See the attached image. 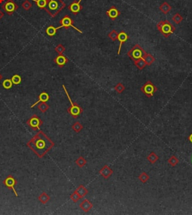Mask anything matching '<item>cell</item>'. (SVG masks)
I'll return each mask as SVG.
<instances>
[{
    "label": "cell",
    "instance_id": "obj_1",
    "mask_svg": "<svg viewBox=\"0 0 192 215\" xmlns=\"http://www.w3.org/2000/svg\"><path fill=\"white\" fill-rule=\"evenodd\" d=\"M54 145L55 143L41 130L27 142V146L40 158L45 156Z\"/></svg>",
    "mask_w": 192,
    "mask_h": 215
},
{
    "label": "cell",
    "instance_id": "obj_2",
    "mask_svg": "<svg viewBox=\"0 0 192 215\" xmlns=\"http://www.w3.org/2000/svg\"><path fill=\"white\" fill-rule=\"evenodd\" d=\"M66 5L62 0H50L44 9L52 17H55Z\"/></svg>",
    "mask_w": 192,
    "mask_h": 215
},
{
    "label": "cell",
    "instance_id": "obj_3",
    "mask_svg": "<svg viewBox=\"0 0 192 215\" xmlns=\"http://www.w3.org/2000/svg\"><path fill=\"white\" fill-rule=\"evenodd\" d=\"M158 30L163 35L164 38H168L176 30V28L168 20H162L157 24Z\"/></svg>",
    "mask_w": 192,
    "mask_h": 215
},
{
    "label": "cell",
    "instance_id": "obj_4",
    "mask_svg": "<svg viewBox=\"0 0 192 215\" xmlns=\"http://www.w3.org/2000/svg\"><path fill=\"white\" fill-rule=\"evenodd\" d=\"M62 88H63L64 91H65V94H66V96H67L68 99H69V102H70V103H71V107H69L67 110L68 112H69V113L70 114L72 117H74V118H77V117H78L80 114L82 113L83 111H84V110H83V108L81 107H80L77 103H74V102L72 101L70 95H69L67 89H66V88H65V85H62Z\"/></svg>",
    "mask_w": 192,
    "mask_h": 215
},
{
    "label": "cell",
    "instance_id": "obj_5",
    "mask_svg": "<svg viewBox=\"0 0 192 215\" xmlns=\"http://www.w3.org/2000/svg\"><path fill=\"white\" fill-rule=\"evenodd\" d=\"M145 50L140 47L139 44H136L132 47L131 50L128 52L127 56L131 58L133 61L138 59V58H143Z\"/></svg>",
    "mask_w": 192,
    "mask_h": 215
},
{
    "label": "cell",
    "instance_id": "obj_6",
    "mask_svg": "<svg viewBox=\"0 0 192 215\" xmlns=\"http://www.w3.org/2000/svg\"><path fill=\"white\" fill-rule=\"evenodd\" d=\"M158 88L151 81H147L141 88L140 91L146 96L147 98H151L157 92Z\"/></svg>",
    "mask_w": 192,
    "mask_h": 215
},
{
    "label": "cell",
    "instance_id": "obj_7",
    "mask_svg": "<svg viewBox=\"0 0 192 215\" xmlns=\"http://www.w3.org/2000/svg\"><path fill=\"white\" fill-rule=\"evenodd\" d=\"M2 9L6 12L7 14L12 15L19 9V6L14 0H7L6 2L2 4Z\"/></svg>",
    "mask_w": 192,
    "mask_h": 215
},
{
    "label": "cell",
    "instance_id": "obj_8",
    "mask_svg": "<svg viewBox=\"0 0 192 215\" xmlns=\"http://www.w3.org/2000/svg\"><path fill=\"white\" fill-rule=\"evenodd\" d=\"M26 124L31 129L35 131H38L43 124V122L38 115H33L29 120H27Z\"/></svg>",
    "mask_w": 192,
    "mask_h": 215
},
{
    "label": "cell",
    "instance_id": "obj_9",
    "mask_svg": "<svg viewBox=\"0 0 192 215\" xmlns=\"http://www.w3.org/2000/svg\"><path fill=\"white\" fill-rule=\"evenodd\" d=\"M59 23L61 24V28H69V27H72L73 28H74L76 31H77L78 32L82 34L83 32L81 30H80L79 28H77V27H75L74 26V21L69 15H65V17H62V19L59 21Z\"/></svg>",
    "mask_w": 192,
    "mask_h": 215
},
{
    "label": "cell",
    "instance_id": "obj_10",
    "mask_svg": "<svg viewBox=\"0 0 192 215\" xmlns=\"http://www.w3.org/2000/svg\"><path fill=\"white\" fill-rule=\"evenodd\" d=\"M3 184L7 188H9V190H13V192L14 193L16 196L18 197V194L16 192L15 188H14L15 185L17 184V181H16V179L12 175H9V176L7 177L6 179L3 181Z\"/></svg>",
    "mask_w": 192,
    "mask_h": 215
},
{
    "label": "cell",
    "instance_id": "obj_11",
    "mask_svg": "<svg viewBox=\"0 0 192 215\" xmlns=\"http://www.w3.org/2000/svg\"><path fill=\"white\" fill-rule=\"evenodd\" d=\"M82 0H78V1H74L73 2L70 4L69 6V9L72 14H77L80 11L83 9V6L80 5Z\"/></svg>",
    "mask_w": 192,
    "mask_h": 215
},
{
    "label": "cell",
    "instance_id": "obj_12",
    "mask_svg": "<svg viewBox=\"0 0 192 215\" xmlns=\"http://www.w3.org/2000/svg\"><path fill=\"white\" fill-rule=\"evenodd\" d=\"M120 14L121 12L115 6H111V8L106 12L107 17L112 20H115L116 19L118 18L119 16L120 15Z\"/></svg>",
    "mask_w": 192,
    "mask_h": 215
},
{
    "label": "cell",
    "instance_id": "obj_13",
    "mask_svg": "<svg viewBox=\"0 0 192 215\" xmlns=\"http://www.w3.org/2000/svg\"><path fill=\"white\" fill-rule=\"evenodd\" d=\"M113 169L107 165L104 166V167L101 169L100 171H99V174H100L104 179H105L106 180H107V179L113 175Z\"/></svg>",
    "mask_w": 192,
    "mask_h": 215
},
{
    "label": "cell",
    "instance_id": "obj_14",
    "mask_svg": "<svg viewBox=\"0 0 192 215\" xmlns=\"http://www.w3.org/2000/svg\"><path fill=\"white\" fill-rule=\"evenodd\" d=\"M117 39H118L119 41L120 42V43H119V50H118V52H117V54H118V55H120L122 45L125 41H127L128 39V34L126 33V32H124V31H121V32L118 34V38Z\"/></svg>",
    "mask_w": 192,
    "mask_h": 215
},
{
    "label": "cell",
    "instance_id": "obj_15",
    "mask_svg": "<svg viewBox=\"0 0 192 215\" xmlns=\"http://www.w3.org/2000/svg\"><path fill=\"white\" fill-rule=\"evenodd\" d=\"M54 62L58 65L59 67L60 68H62L65 65V64L69 62V58L66 56H65L62 54H59V56H57L55 58H54Z\"/></svg>",
    "mask_w": 192,
    "mask_h": 215
},
{
    "label": "cell",
    "instance_id": "obj_16",
    "mask_svg": "<svg viewBox=\"0 0 192 215\" xmlns=\"http://www.w3.org/2000/svg\"><path fill=\"white\" fill-rule=\"evenodd\" d=\"M92 207H93V204H92L89 200L86 199L83 200L82 202L80 204V208L82 209L84 212H86V213L92 209Z\"/></svg>",
    "mask_w": 192,
    "mask_h": 215
},
{
    "label": "cell",
    "instance_id": "obj_17",
    "mask_svg": "<svg viewBox=\"0 0 192 215\" xmlns=\"http://www.w3.org/2000/svg\"><path fill=\"white\" fill-rule=\"evenodd\" d=\"M49 99H50V96H49L48 94H47V92H42V93H41L40 95H39V100H38V101H36L35 103H34V104H32V105L31 106V108H33L35 106H36V104L41 103V102L48 101Z\"/></svg>",
    "mask_w": 192,
    "mask_h": 215
},
{
    "label": "cell",
    "instance_id": "obj_18",
    "mask_svg": "<svg viewBox=\"0 0 192 215\" xmlns=\"http://www.w3.org/2000/svg\"><path fill=\"white\" fill-rule=\"evenodd\" d=\"M143 59L145 61V62L146 63V65L148 66H150L152 63H153L155 61H156V58H154L150 53H144L143 56Z\"/></svg>",
    "mask_w": 192,
    "mask_h": 215
},
{
    "label": "cell",
    "instance_id": "obj_19",
    "mask_svg": "<svg viewBox=\"0 0 192 215\" xmlns=\"http://www.w3.org/2000/svg\"><path fill=\"white\" fill-rule=\"evenodd\" d=\"M159 9H160V11L163 14H168L169 12L171 11V9H172V7L169 5L168 2H164L160 5V7H159Z\"/></svg>",
    "mask_w": 192,
    "mask_h": 215
},
{
    "label": "cell",
    "instance_id": "obj_20",
    "mask_svg": "<svg viewBox=\"0 0 192 215\" xmlns=\"http://www.w3.org/2000/svg\"><path fill=\"white\" fill-rule=\"evenodd\" d=\"M61 28V26H59V27H54V26H50L47 28L46 29V33L47 35H48V36L50 37H53L56 34L57 31L58 29Z\"/></svg>",
    "mask_w": 192,
    "mask_h": 215
},
{
    "label": "cell",
    "instance_id": "obj_21",
    "mask_svg": "<svg viewBox=\"0 0 192 215\" xmlns=\"http://www.w3.org/2000/svg\"><path fill=\"white\" fill-rule=\"evenodd\" d=\"M76 191L77 192V194L80 196L81 198H84V197L86 195H87L89 193L88 190H87V189L84 187V185H82V184L80 185V186L77 187V190H76Z\"/></svg>",
    "mask_w": 192,
    "mask_h": 215
},
{
    "label": "cell",
    "instance_id": "obj_22",
    "mask_svg": "<svg viewBox=\"0 0 192 215\" xmlns=\"http://www.w3.org/2000/svg\"><path fill=\"white\" fill-rule=\"evenodd\" d=\"M146 159L149 160V162H150L151 164H156V162L158 160L159 157H158V155L155 153V152H151V153L149 154L148 156H147Z\"/></svg>",
    "mask_w": 192,
    "mask_h": 215
},
{
    "label": "cell",
    "instance_id": "obj_23",
    "mask_svg": "<svg viewBox=\"0 0 192 215\" xmlns=\"http://www.w3.org/2000/svg\"><path fill=\"white\" fill-rule=\"evenodd\" d=\"M134 64L137 67V68L140 70H143V69L146 66V63L143 58H138L134 61Z\"/></svg>",
    "mask_w": 192,
    "mask_h": 215
},
{
    "label": "cell",
    "instance_id": "obj_24",
    "mask_svg": "<svg viewBox=\"0 0 192 215\" xmlns=\"http://www.w3.org/2000/svg\"><path fill=\"white\" fill-rule=\"evenodd\" d=\"M50 199V196L47 195L45 192H43V193H42V194L39 196V201H40L42 204L47 203V202H49Z\"/></svg>",
    "mask_w": 192,
    "mask_h": 215
},
{
    "label": "cell",
    "instance_id": "obj_25",
    "mask_svg": "<svg viewBox=\"0 0 192 215\" xmlns=\"http://www.w3.org/2000/svg\"><path fill=\"white\" fill-rule=\"evenodd\" d=\"M33 2H35L36 3L37 6L39 7V9H45L46 6H47V3L50 0H32Z\"/></svg>",
    "mask_w": 192,
    "mask_h": 215
},
{
    "label": "cell",
    "instance_id": "obj_26",
    "mask_svg": "<svg viewBox=\"0 0 192 215\" xmlns=\"http://www.w3.org/2000/svg\"><path fill=\"white\" fill-rule=\"evenodd\" d=\"M76 164H77V166H78L79 167H80V168H82V167H84V166L86 164V160L85 158H84V157H82V156H80V157H79L75 161Z\"/></svg>",
    "mask_w": 192,
    "mask_h": 215
},
{
    "label": "cell",
    "instance_id": "obj_27",
    "mask_svg": "<svg viewBox=\"0 0 192 215\" xmlns=\"http://www.w3.org/2000/svg\"><path fill=\"white\" fill-rule=\"evenodd\" d=\"M138 179H139V180L140 181V182H142V183L145 184L149 180V175L146 173V172H142V173L140 174V175H139Z\"/></svg>",
    "mask_w": 192,
    "mask_h": 215
},
{
    "label": "cell",
    "instance_id": "obj_28",
    "mask_svg": "<svg viewBox=\"0 0 192 215\" xmlns=\"http://www.w3.org/2000/svg\"><path fill=\"white\" fill-rule=\"evenodd\" d=\"M49 107H49V105L46 102H41V103H39V106H38L39 110L42 112H45L48 110Z\"/></svg>",
    "mask_w": 192,
    "mask_h": 215
},
{
    "label": "cell",
    "instance_id": "obj_29",
    "mask_svg": "<svg viewBox=\"0 0 192 215\" xmlns=\"http://www.w3.org/2000/svg\"><path fill=\"white\" fill-rule=\"evenodd\" d=\"M83 127H83V125L79 122H75V123L72 125V130H73L74 131H75L76 133H80V132L82 130Z\"/></svg>",
    "mask_w": 192,
    "mask_h": 215
},
{
    "label": "cell",
    "instance_id": "obj_30",
    "mask_svg": "<svg viewBox=\"0 0 192 215\" xmlns=\"http://www.w3.org/2000/svg\"><path fill=\"white\" fill-rule=\"evenodd\" d=\"M168 164L171 166V167H174L177 165V164H179V160L177 159V157H176L175 155H173L171 156V157L168 160Z\"/></svg>",
    "mask_w": 192,
    "mask_h": 215
},
{
    "label": "cell",
    "instance_id": "obj_31",
    "mask_svg": "<svg viewBox=\"0 0 192 215\" xmlns=\"http://www.w3.org/2000/svg\"><path fill=\"white\" fill-rule=\"evenodd\" d=\"M172 19H173V21L174 23L176 24H179L183 20V17H182V16H181L180 14H179V13L175 14L173 16Z\"/></svg>",
    "mask_w": 192,
    "mask_h": 215
},
{
    "label": "cell",
    "instance_id": "obj_32",
    "mask_svg": "<svg viewBox=\"0 0 192 215\" xmlns=\"http://www.w3.org/2000/svg\"><path fill=\"white\" fill-rule=\"evenodd\" d=\"M2 85H3V88H5V89H10L12 87V85H13V83H12L11 79H6L2 83Z\"/></svg>",
    "mask_w": 192,
    "mask_h": 215
},
{
    "label": "cell",
    "instance_id": "obj_33",
    "mask_svg": "<svg viewBox=\"0 0 192 215\" xmlns=\"http://www.w3.org/2000/svg\"><path fill=\"white\" fill-rule=\"evenodd\" d=\"M11 80L12 83H13V84H14V85H18V84H20L22 81L21 77H20V75H18V74H14V75L11 77Z\"/></svg>",
    "mask_w": 192,
    "mask_h": 215
},
{
    "label": "cell",
    "instance_id": "obj_34",
    "mask_svg": "<svg viewBox=\"0 0 192 215\" xmlns=\"http://www.w3.org/2000/svg\"><path fill=\"white\" fill-rule=\"evenodd\" d=\"M118 34L119 33L116 32V30L113 29V30H112L108 34V38L110 39H111L113 41H115L118 38Z\"/></svg>",
    "mask_w": 192,
    "mask_h": 215
},
{
    "label": "cell",
    "instance_id": "obj_35",
    "mask_svg": "<svg viewBox=\"0 0 192 215\" xmlns=\"http://www.w3.org/2000/svg\"><path fill=\"white\" fill-rule=\"evenodd\" d=\"M125 90V87L124 86V85L121 83H119L117 84L115 86V91L117 92L118 94H121Z\"/></svg>",
    "mask_w": 192,
    "mask_h": 215
},
{
    "label": "cell",
    "instance_id": "obj_36",
    "mask_svg": "<svg viewBox=\"0 0 192 215\" xmlns=\"http://www.w3.org/2000/svg\"><path fill=\"white\" fill-rule=\"evenodd\" d=\"M32 3H31L29 0H26V1H24V2L22 3V8L26 11L29 10V9L32 8Z\"/></svg>",
    "mask_w": 192,
    "mask_h": 215
},
{
    "label": "cell",
    "instance_id": "obj_37",
    "mask_svg": "<svg viewBox=\"0 0 192 215\" xmlns=\"http://www.w3.org/2000/svg\"><path fill=\"white\" fill-rule=\"evenodd\" d=\"M71 200L74 202H78V200H80V199H81V197H80V196L77 194V192L75 190V191L74 192L73 194L71 195Z\"/></svg>",
    "mask_w": 192,
    "mask_h": 215
},
{
    "label": "cell",
    "instance_id": "obj_38",
    "mask_svg": "<svg viewBox=\"0 0 192 215\" xmlns=\"http://www.w3.org/2000/svg\"><path fill=\"white\" fill-rule=\"evenodd\" d=\"M55 50H56V53H58L59 54H62L64 52H65V47L62 45V44L59 43V44H58V45L56 47Z\"/></svg>",
    "mask_w": 192,
    "mask_h": 215
},
{
    "label": "cell",
    "instance_id": "obj_39",
    "mask_svg": "<svg viewBox=\"0 0 192 215\" xmlns=\"http://www.w3.org/2000/svg\"><path fill=\"white\" fill-rule=\"evenodd\" d=\"M3 17H4V13L3 12H2V11L0 10V20H1Z\"/></svg>",
    "mask_w": 192,
    "mask_h": 215
},
{
    "label": "cell",
    "instance_id": "obj_40",
    "mask_svg": "<svg viewBox=\"0 0 192 215\" xmlns=\"http://www.w3.org/2000/svg\"><path fill=\"white\" fill-rule=\"evenodd\" d=\"M188 140H189V141H190V142L192 143V133H191V135L189 136Z\"/></svg>",
    "mask_w": 192,
    "mask_h": 215
},
{
    "label": "cell",
    "instance_id": "obj_41",
    "mask_svg": "<svg viewBox=\"0 0 192 215\" xmlns=\"http://www.w3.org/2000/svg\"><path fill=\"white\" fill-rule=\"evenodd\" d=\"M4 1H5V0H0V4H2V2H4Z\"/></svg>",
    "mask_w": 192,
    "mask_h": 215
},
{
    "label": "cell",
    "instance_id": "obj_42",
    "mask_svg": "<svg viewBox=\"0 0 192 215\" xmlns=\"http://www.w3.org/2000/svg\"><path fill=\"white\" fill-rule=\"evenodd\" d=\"M2 80V75L0 74V80Z\"/></svg>",
    "mask_w": 192,
    "mask_h": 215
}]
</instances>
